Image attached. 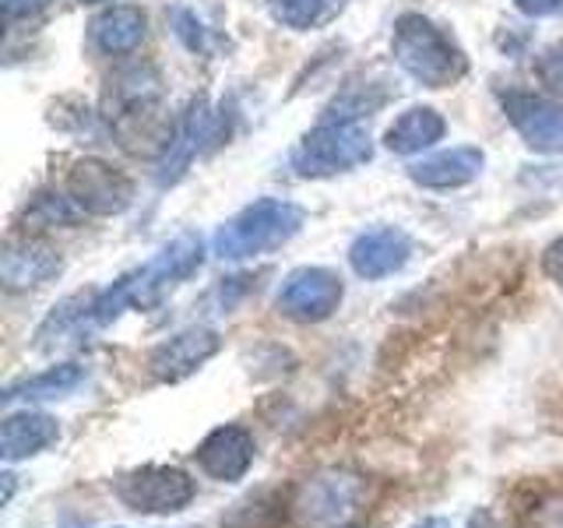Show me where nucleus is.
I'll return each mask as SVG.
<instances>
[{
	"mask_svg": "<svg viewBox=\"0 0 563 528\" xmlns=\"http://www.w3.org/2000/svg\"><path fill=\"white\" fill-rule=\"evenodd\" d=\"M205 264V240L198 233H180L141 268L120 275L110 289L96 293L92 328H110L128 310H152L187 282Z\"/></svg>",
	"mask_w": 563,
	"mask_h": 528,
	"instance_id": "f257e3e1",
	"label": "nucleus"
},
{
	"mask_svg": "<svg viewBox=\"0 0 563 528\" xmlns=\"http://www.w3.org/2000/svg\"><path fill=\"white\" fill-rule=\"evenodd\" d=\"M303 208L282 198H257L254 205H246L236 211L225 226H219L211 251L222 261H246L272 254L278 246H286L299 229H303Z\"/></svg>",
	"mask_w": 563,
	"mask_h": 528,
	"instance_id": "f03ea898",
	"label": "nucleus"
},
{
	"mask_svg": "<svg viewBox=\"0 0 563 528\" xmlns=\"http://www.w3.org/2000/svg\"><path fill=\"white\" fill-rule=\"evenodd\" d=\"M391 53L405 75H412L427 88H448L465 78L468 61L451 35L422 14H401L395 22Z\"/></svg>",
	"mask_w": 563,
	"mask_h": 528,
	"instance_id": "7ed1b4c3",
	"label": "nucleus"
},
{
	"mask_svg": "<svg viewBox=\"0 0 563 528\" xmlns=\"http://www.w3.org/2000/svg\"><path fill=\"white\" fill-rule=\"evenodd\" d=\"M163 85L152 67H128L110 81L106 92V120L120 134L128 148H141L137 141H155L158 152L166 148L169 134H163Z\"/></svg>",
	"mask_w": 563,
	"mask_h": 528,
	"instance_id": "20e7f679",
	"label": "nucleus"
},
{
	"mask_svg": "<svg viewBox=\"0 0 563 528\" xmlns=\"http://www.w3.org/2000/svg\"><path fill=\"white\" fill-rule=\"evenodd\" d=\"M366 504V480L360 472L331 465L317 469L289 497V518L299 528H349Z\"/></svg>",
	"mask_w": 563,
	"mask_h": 528,
	"instance_id": "39448f33",
	"label": "nucleus"
},
{
	"mask_svg": "<svg viewBox=\"0 0 563 528\" xmlns=\"http://www.w3.org/2000/svg\"><path fill=\"white\" fill-rule=\"evenodd\" d=\"M113 497L145 518H169L180 515L198 497V483L194 475L173 462H145L128 472H120L110 483Z\"/></svg>",
	"mask_w": 563,
	"mask_h": 528,
	"instance_id": "423d86ee",
	"label": "nucleus"
},
{
	"mask_svg": "<svg viewBox=\"0 0 563 528\" xmlns=\"http://www.w3.org/2000/svg\"><path fill=\"white\" fill-rule=\"evenodd\" d=\"M369 155H374V141L360 120H328L299 141V148L292 152V169L307 180H317V176L356 169L369 163Z\"/></svg>",
	"mask_w": 563,
	"mask_h": 528,
	"instance_id": "0eeeda50",
	"label": "nucleus"
},
{
	"mask_svg": "<svg viewBox=\"0 0 563 528\" xmlns=\"http://www.w3.org/2000/svg\"><path fill=\"white\" fill-rule=\"evenodd\" d=\"M225 134H229V113L225 110H216V106H211L208 99L190 102V110L173 128L163 155H158L155 180L163 184V187L176 184L184 176V169L194 163V155L211 152Z\"/></svg>",
	"mask_w": 563,
	"mask_h": 528,
	"instance_id": "6e6552de",
	"label": "nucleus"
},
{
	"mask_svg": "<svg viewBox=\"0 0 563 528\" xmlns=\"http://www.w3.org/2000/svg\"><path fill=\"white\" fill-rule=\"evenodd\" d=\"M190 454L205 480L222 483V486H236L251 475V469L257 462V440L243 422H222V427L208 430Z\"/></svg>",
	"mask_w": 563,
	"mask_h": 528,
	"instance_id": "1a4fd4ad",
	"label": "nucleus"
},
{
	"mask_svg": "<svg viewBox=\"0 0 563 528\" xmlns=\"http://www.w3.org/2000/svg\"><path fill=\"white\" fill-rule=\"evenodd\" d=\"M345 286L331 268H296L286 275L282 289L275 296V307L282 317H289L296 324H321L342 307Z\"/></svg>",
	"mask_w": 563,
	"mask_h": 528,
	"instance_id": "9d476101",
	"label": "nucleus"
},
{
	"mask_svg": "<svg viewBox=\"0 0 563 528\" xmlns=\"http://www.w3.org/2000/svg\"><path fill=\"white\" fill-rule=\"evenodd\" d=\"M67 198L81 208V216H120L134 201L131 176H123L117 166L102 158H81L67 173Z\"/></svg>",
	"mask_w": 563,
	"mask_h": 528,
	"instance_id": "9b49d317",
	"label": "nucleus"
},
{
	"mask_svg": "<svg viewBox=\"0 0 563 528\" xmlns=\"http://www.w3.org/2000/svg\"><path fill=\"white\" fill-rule=\"evenodd\" d=\"M219 349H222V339L216 328H205V324L184 328L148 352V374L158 384H180L198 374L211 356H219Z\"/></svg>",
	"mask_w": 563,
	"mask_h": 528,
	"instance_id": "f8f14e48",
	"label": "nucleus"
},
{
	"mask_svg": "<svg viewBox=\"0 0 563 528\" xmlns=\"http://www.w3.org/2000/svg\"><path fill=\"white\" fill-rule=\"evenodd\" d=\"M504 113L515 123V131L528 148L545 152V155H560L563 152V106L532 96V92H510L504 99Z\"/></svg>",
	"mask_w": 563,
	"mask_h": 528,
	"instance_id": "ddd939ff",
	"label": "nucleus"
},
{
	"mask_svg": "<svg viewBox=\"0 0 563 528\" xmlns=\"http://www.w3.org/2000/svg\"><path fill=\"white\" fill-rule=\"evenodd\" d=\"M64 272V257L53 251L49 243L22 237V240H8L4 254H0V282L11 293H25V289H40L46 282H53Z\"/></svg>",
	"mask_w": 563,
	"mask_h": 528,
	"instance_id": "4468645a",
	"label": "nucleus"
},
{
	"mask_svg": "<svg viewBox=\"0 0 563 528\" xmlns=\"http://www.w3.org/2000/svg\"><path fill=\"white\" fill-rule=\"evenodd\" d=\"M412 257V240L395 226H380V229H366L349 246V264L352 272L366 282H380L387 275L401 272Z\"/></svg>",
	"mask_w": 563,
	"mask_h": 528,
	"instance_id": "2eb2a0df",
	"label": "nucleus"
},
{
	"mask_svg": "<svg viewBox=\"0 0 563 528\" xmlns=\"http://www.w3.org/2000/svg\"><path fill=\"white\" fill-rule=\"evenodd\" d=\"M57 440H60V422L49 413L29 409V405L18 413H8L4 422H0V458H4V465L40 458Z\"/></svg>",
	"mask_w": 563,
	"mask_h": 528,
	"instance_id": "dca6fc26",
	"label": "nucleus"
},
{
	"mask_svg": "<svg viewBox=\"0 0 563 528\" xmlns=\"http://www.w3.org/2000/svg\"><path fill=\"white\" fill-rule=\"evenodd\" d=\"M483 163H486L483 148H472V145L437 152L430 158H422V163L409 166V180L427 190H454V187L472 184L475 176L483 173Z\"/></svg>",
	"mask_w": 563,
	"mask_h": 528,
	"instance_id": "f3484780",
	"label": "nucleus"
},
{
	"mask_svg": "<svg viewBox=\"0 0 563 528\" xmlns=\"http://www.w3.org/2000/svg\"><path fill=\"white\" fill-rule=\"evenodd\" d=\"M88 35L99 53L106 57H128L141 46L145 40V14L141 8L131 4H117V8H106L92 25H88Z\"/></svg>",
	"mask_w": 563,
	"mask_h": 528,
	"instance_id": "a211bd4d",
	"label": "nucleus"
},
{
	"mask_svg": "<svg viewBox=\"0 0 563 528\" xmlns=\"http://www.w3.org/2000/svg\"><path fill=\"white\" fill-rule=\"evenodd\" d=\"M88 377V370L81 363H57V366H46L43 374H32L25 381H14L4 387V398L8 405L14 402H53V398H67V395H75L78 387L85 384Z\"/></svg>",
	"mask_w": 563,
	"mask_h": 528,
	"instance_id": "6ab92c4d",
	"label": "nucleus"
},
{
	"mask_svg": "<svg viewBox=\"0 0 563 528\" xmlns=\"http://www.w3.org/2000/svg\"><path fill=\"white\" fill-rule=\"evenodd\" d=\"M444 128L448 123L437 110H430V106H412V110H405L391 128H387L384 145L398 155H416L422 148L437 145V141L444 138Z\"/></svg>",
	"mask_w": 563,
	"mask_h": 528,
	"instance_id": "aec40b11",
	"label": "nucleus"
},
{
	"mask_svg": "<svg viewBox=\"0 0 563 528\" xmlns=\"http://www.w3.org/2000/svg\"><path fill=\"white\" fill-rule=\"evenodd\" d=\"M92 304H96V293H75V296L60 299V304L49 310L46 321L40 324V331H35V339H40L35 345L53 349L64 339H70L75 331L92 328Z\"/></svg>",
	"mask_w": 563,
	"mask_h": 528,
	"instance_id": "412c9836",
	"label": "nucleus"
},
{
	"mask_svg": "<svg viewBox=\"0 0 563 528\" xmlns=\"http://www.w3.org/2000/svg\"><path fill=\"white\" fill-rule=\"evenodd\" d=\"M349 0H268L272 18L292 32H310L339 18Z\"/></svg>",
	"mask_w": 563,
	"mask_h": 528,
	"instance_id": "4be33fe9",
	"label": "nucleus"
},
{
	"mask_svg": "<svg viewBox=\"0 0 563 528\" xmlns=\"http://www.w3.org/2000/svg\"><path fill=\"white\" fill-rule=\"evenodd\" d=\"M518 528H563V490L539 493L518 515Z\"/></svg>",
	"mask_w": 563,
	"mask_h": 528,
	"instance_id": "5701e85b",
	"label": "nucleus"
},
{
	"mask_svg": "<svg viewBox=\"0 0 563 528\" xmlns=\"http://www.w3.org/2000/svg\"><path fill=\"white\" fill-rule=\"evenodd\" d=\"M78 216H81V208L70 201V198H40L32 208H29V216H25V222H32V226H40V229H46V226H75L78 222Z\"/></svg>",
	"mask_w": 563,
	"mask_h": 528,
	"instance_id": "b1692460",
	"label": "nucleus"
},
{
	"mask_svg": "<svg viewBox=\"0 0 563 528\" xmlns=\"http://www.w3.org/2000/svg\"><path fill=\"white\" fill-rule=\"evenodd\" d=\"M536 70L542 85H550L553 92H563V43H553L550 50H542V57L536 61Z\"/></svg>",
	"mask_w": 563,
	"mask_h": 528,
	"instance_id": "393cba45",
	"label": "nucleus"
},
{
	"mask_svg": "<svg viewBox=\"0 0 563 528\" xmlns=\"http://www.w3.org/2000/svg\"><path fill=\"white\" fill-rule=\"evenodd\" d=\"M176 35H180V40L190 50H201L205 46V25L190 11H176Z\"/></svg>",
	"mask_w": 563,
	"mask_h": 528,
	"instance_id": "a878e982",
	"label": "nucleus"
},
{
	"mask_svg": "<svg viewBox=\"0 0 563 528\" xmlns=\"http://www.w3.org/2000/svg\"><path fill=\"white\" fill-rule=\"evenodd\" d=\"M542 272L545 278H553L556 286H563V237H556L542 254Z\"/></svg>",
	"mask_w": 563,
	"mask_h": 528,
	"instance_id": "bb28decb",
	"label": "nucleus"
},
{
	"mask_svg": "<svg viewBox=\"0 0 563 528\" xmlns=\"http://www.w3.org/2000/svg\"><path fill=\"white\" fill-rule=\"evenodd\" d=\"M49 8V0H4V14L11 18H32V14H40Z\"/></svg>",
	"mask_w": 563,
	"mask_h": 528,
	"instance_id": "cd10ccee",
	"label": "nucleus"
},
{
	"mask_svg": "<svg viewBox=\"0 0 563 528\" xmlns=\"http://www.w3.org/2000/svg\"><path fill=\"white\" fill-rule=\"evenodd\" d=\"M518 11L528 18H545V14H556L563 11V0H515Z\"/></svg>",
	"mask_w": 563,
	"mask_h": 528,
	"instance_id": "c85d7f7f",
	"label": "nucleus"
},
{
	"mask_svg": "<svg viewBox=\"0 0 563 528\" xmlns=\"http://www.w3.org/2000/svg\"><path fill=\"white\" fill-rule=\"evenodd\" d=\"M0 483H4V497H0V504L4 507H11V501H14V493H18V475L11 472V465L0 472Z\"/></svg>",
	"mask_w": 563,
	"mask_h": 528,
	"instance_id": "c756f323",
	"label": "nucleus"
},
{
	"mask_svg": "<svg viewBox=\"0 0 563 528\" xmlns=\"http://www.w3.org/2000/svg\"><path fill=\"white\" fill-rule=\"evenodd\" d=\"M412 528H454L448 518H440V515H430V518H422V521H416Z\"/></svg>",
	"mask_w": 563,
	"mask_h": 528,
	"instance_id": "7c9ffc66",
	"label": "nucleus"
},
{
	"mask_svg": "<svg viewBox=\"0 0 563 528\" xmlns=\"http://www.w3.org/2000/svg\"><path fill=\"white\" fill-rule=\"evenodd\" d=\"M60 528H88V525H85L81 518H64V521H60Z\"/></svg>",
	"mask_w": 563,
	"mask_h": 528,
	"instance_id": "2f4dec72",
	"label": "nucleus"
},
{
	"mask_svg": "<svg viewBox=\"0 0 563 528\" xmlns=\"http://www.w3.org/2000/svg\"><path fill=\"white\" fill-rule=\"evenodd\" d=\"M78 4H102V0H78Z\"/></svg>",
	"mask_w": 563,
	"mask_h": 528,
	"instance_id": "473e14b6",
	"label": "nucleus"
}]
</instances>
